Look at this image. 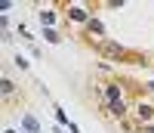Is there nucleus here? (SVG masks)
I'll use <instances>...</instances> for the list:
<instances>
[{"label": "nucleus", "instance_id": "obj_1", "mask_svg": "<svg viewBox=\"0 0 154 133\" xmlns=\"http://www.w3.org/2000/svg\"><path fill=\"white\" fill-rule=\"evenodd\" d=\"M71 19H74V22H86V12L74 6V9H71Z\"/></svg>", "mask_w": 154, "mask_h": 133}]
</instances>
